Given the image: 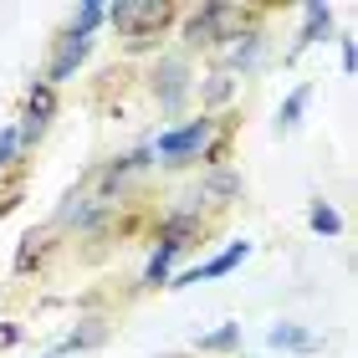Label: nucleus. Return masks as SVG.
<instances>
[{"label":"nucleus","mask_w":358,"mask_h":358,"mask_svg":"<svg viewBox=\"0 0 358 358\" xmlns=\"http://www.w3.org/2000/svg\"><path fill=\"white\" fill-rule=\"evenodd\" d=\"M210 134H215V118H194L185 128H169V134H159L154 154L164 159V164H189V159H200L210 149Z\"/></svg>","instance_id":"nucleus-2"},{"label":"nucleus","mask_w":358,"mask_h":358,"mask_svg":"<svg viewBox=\"0 0 358 358\" xmlns=\"http://www.w3.org/2000/svg\"><path fill=\"white\" fill-rule=\"evenodd\" d=\"M21 149V138H15V128H6V134H0V169L10 164V154Z\"/></svg>","instance_id":"nucleus-13"},{"label":"nucleus","mask_w":358,"mask_h":358,"mask_svg":"<svg viewBox=\"0 0 358 358\" xmlns=\"http://www.w3.org/2000/svg\"><path fill=\"white\" fill-rule=\"evenodd\" d=\"M307 220H313V231H322V236H338V231H343V220H338L333 205H313V215H307Z\"/></svg>","instance_id":"nucleus-10"},{"label":"nucleus","mask_w":358,"mask_h":358,"mask_svg":"<svg viewBox=\"0 0 358 358\" xmlns=\"http://www.w3.org/2000/svg\"><path fill=\"white\" fill-rule=\"evenodd\" d=\"M92 52V31H83V26H72L67 36H62V46H57V57H52V72H46V87H57V83H67V77L83 67V57Z\"/></svg>","instance_id":"nucleus-3"},{"label":"nucleus","mask_w":358,"mask_h":358,"mask_svg":"<svg viewBox=\"0 0 358 358\" xmlns=\"http://www.w3.org/2000/svg\"><path fill=\"white\" fill-rule=\"evenodd\" d=\"M185 87H189L185 62H164V87H159V103H164V108H174L179 97H185Z\"/></svg>","instance_id":"nucleus-7"},{"label":"nucleus","mask_w":358,"mask_h":358,"mask_svg":"<svg viewBox=\"0 0 358 358\" xmlns=\"http://www.w3.org/2000/svg\"><path fill=\"white\" fill-rule=\"evenodd\" d=\"M236 6H200V10H189V21H185V31H179V36H185L189 46H210V41H220V26L225 21H236Z\"/></svg>","instance_id":"nucleus-4"},{"label":"nucleus","mask_w":358,"mask_h":358,"mask_svg":"<svg viewBox=\"0 0 358 358\" xmlns=\"http://www.w3.org/2000/svg\"><path fill=\"white\" fill-rule=\"evenodd\" d=\"M205 97H210V103H220V97H231V77H215V83L205 87Z\"/></svg>","instance_id":"nucleus-15"},{"label":"nucleus","mask_w":358,"mask_h":358,"mask_svg":"<svg viewBox=\"0 0 358 358\" xmlns=\"http://www.w3.org/2000/svg\"><path fill=\"white\" fill-rule=\"evenodd\" d=\"M246 256H251V241H231V246H225V251L215 256V262H205L200 271H189V276H179V282H174V287H189V282H210V276H225V271H236L241 262H246Z\"/></svg>","instance_id":"nucleus-6"},{"label":"nucleus","mask_w":358,"mask_h":358,"mask_svg":"<svg viewBox=\"0 0 358 358\" xmlns=\"http://www.w3.org/2000/svg\"><path fill=\"white\" fill-rule=\"evenodd\" d=\"M302 108H307V87H297L282 103V118H276V128H297V118H302Z\"/></svg>","instance_id":"nucleus-11"},{"label":"nucleus","mask_w":358,"mask_h":358,"mask_svg":"<svg viewBox=\"0 0 358 358\" xmlns=\"http://www.w3.org/2000/svg\"><path fill=\"white\" fill-rule=\"evenodd\" d=\"M256 52H262V31H246V41L231 46V62H236V67H251Z\"/></svg>","instance_id":"nucleus-12"},{"label":"nucleus","mask_w":358,"mask_h":358,"mask_svg":"<svg viewBox=\"0 0 358 358\" xmlns=\"http://www.w3.org/2000/svg\"><path fill=\"white\" fill-rule=\"evenodd\" d=\"M271 343H276V348L313 353V348H317V338H313V333H302V328H292V322H282V328H271Z\"/></svg>","instance_id":"nucleus-8"},{"label":"nucleus","mask_w":358,"mask_h":358,"mask_svg":"<svg viewBox=\"0 0 358 358\" xmlns=\"http://www.w3.org/2000/svg\"><path fill=\"white\" fill-rule=\"evenodd\" d=\"M236 343H241V322H225V328H215L210 338H200L205 353H225V348H236Z\"/></svg>","instance_id":"nucleus-9"},{"label":"nucleus","mask_w":358,"mask_h":358,"mask_svg":"<svg viewBox=\"0 0 358 358\" xmlns=\"http://www.w3.org/2000/svg\"><path fill=\"white\" fill-rule=\"evenodd\" d=\"M194 231H200V225H194V215H189V210L169 215V220H164V236H159V251H154L149 271H143V282H149V287H159V282H164V276H169V266H174V256L194 246Z\"/></svg>","instance_id":"nucleus-1"},{"label":"nucleus","mask_w":358,"mask_h":358,"mask_svg":"<svg viewBox=\"0 0 358 358\" xmlns=\"http://www.w3.org/2000/svg\"><path fill=\"white\" fill-rule=\"evenodd\" d=\"M97 21H103V6H92V0H87V6L77 10V26H83V31H92Z\"/></svg>","instance_id":"nucleus-14"},{"label":"nucleus","mask_w":358,"mask_h":358,"mask_svg":"<svg viewBox=\"0 0 358 358\" xmlns=\"http://www.w3.org/2000/svg\"><path fill=\"white\" fill-rule=\"evenodd\" d=\"M52 113H57V92L52 87H31V103H26V123L15 128V138H21V149L26 143H36L41 134H46V123H52Z\"/></svg>","instance_id":"nucleus-5"}]
</instances>
